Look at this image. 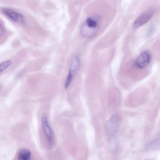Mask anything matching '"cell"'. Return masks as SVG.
Instances as JSON below:
<instances>
[{"mask_svg": "<svg viewBox=\"0 0 160 160\" xmlns=\"http://www.w3.org/2000/svg\"><path fill=\"white\" fill-rule=\"evenodd\" d=\"M100 18L98 15H94L88 18L82 25L81 34L86 38L93 37L98 31L99 27Z\"/></svg>", "mask_w": 160, "mask_h": 160, "instance_id": "1", "label": "cell"}, {"mask_svg": "<svg viewBox=\"0 0 160 160\" xmlns=\"http://www.w3.org/2000/svg\"><path fill=\"white\" fill-rule=\"evenodd\" d=\"M121 118L118 114H113L107 123V129L108 136L111 138H115L119 130Z\"/></svg>", "mask_w": 160, "mask_h": 160, "instance_id": "2", "label": "cell"}, {"mask_svg": "<svg viewBox=\"0 0 160 160\" xmlns=\"http://www.w3.org/2000/svg\"><path fill=\"white\" fill-rule=\"evenodd\" d=\"M80 63L81 60L79 56H77L72 59L65 82V88H67L71 84L75 75L79 68Z\"/></svg>", "mask_w": 160, "mask_h": 160, "instance_id": "3", "label": "cell"}, {"mask_svg": "<svg viewBox=\"0 0 160 160\" xmlns=\"http://www.w3.org/2000/svg\"><path fill=\"white\" fill-rule=\"evenodd\" d=\"M151 60V55L150 52L148 51H144L137 57L134 61V64L137 68L143 69L149 65Z\"/></svg>", "mask_w": 160, "mask_h": 160, "instance_id": "4", "label": "cell"}, {"mask_svg": "<svg viewBox=\"0 0 160 160\" xmlns=\"http://www.w3.org/2000/svg\"><path fill=\"white\" fill-rule=\"evenodd\" d=\"M2 10L3 13L12 21L21 24L24 23V17L21 13L8 8H3Z\"/></svg>", "mask_w": 160, "mask_h": 160, "instance_id": "5", "label": "cell"}, {"mask_svg": "<svg viewBox=\"0 0 160 160\" xmlns=\"http://www.w3.org/2000/svg\"><path fill=\"white\" fill-rule=\"evenodd\" d=\"M41 122L42 128L46 137L48 142L50 145L53 142V135L52 131L48 123L47 115L45 113L42 114Z\"/></svg>", "mask_w": 160, "mask_h": 160, "instance_id": "6", "label": "cell"}, {"mask_svg": "<svg viewBox=\"0 0 160 160\" xmlns=\"http://www.w3.org/2000/svg\"><path fill=\"white\" fill-rule=\"evenodd\" d=\"M153 14V12L152 10L142 13L135 20L133 25L134 28H138L147 23L152 18Z\"/></svg>", "mask_w": 160, "mask_h": 160, "instance_id": "7", "label": "cell"}, {"mask_svg": "<svg viewBox=\"0 0 160 160\" xmlns=\"http://www.w3.org/2000/svg\"><path fill=\"white\" fill-rule=\"evenodd\" d=\"M160 146L159 134L153 136L146 144L145 148L148 150H155L158 149Z\"/></svg>", "mask_w": 160, "mask_h": 160, "instance_id": "8", "label": "cell"}, {"mask_svg": "<svg viewBox=\"0 0 160 160\" xmlns=\"http://www.w3.org/2000/svg\"><path fill=\"white\" fill-rule=\"evenodd\" d=\"M31 157V152L27 149L21 150L18 155V158L20 160H28Z\"/></svg>", "mask_w": 160, "mask_h": 160, "instance_id": "9", "label": "cell"}, {"mask_svg": "<svg viewBox=\"0 0 160 160\" xmlns=\"http://www.w3.org/2000/svg\"><path fill=\"white\" fill-rule=\"evenodd\" d=\"M12 61L9 60L0 63V74L6 69L11 64Z\"/></svg>", "mask_w": 160, "mask_h": 160, "instance_id": "10", "label": "cell"}, {"mask_svg": "<svg viewBox=\"0 0 160 160\" xmlns=\"http://www.w3.org/2000/svg\"><path fill=\"white\" fill-rule=\"evenodd\" d=\"M115 138H112L111 142H110V148L111 150L112 151H115L116 150L118 147V141L116 139H114Z\"/></svg>", "mask_w": 160, "mask_h": 160, "instance_id": "11", "label": "cell"}, {"mask_svg": "<svg viewBox=\"0 0 160 160\" xmlns=\"http://www.w3.org/2000/svg\"><path fill=\"white\" fill-rule=\"evenodd\" d=\"M5 32V29L0 22V37L2 36L4 34Z\"/></svg>", "mask_w": 160, "mask_h": 160, "instance_id": "12", "label": "cell"}]
</instances>
